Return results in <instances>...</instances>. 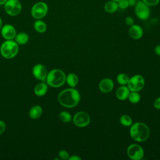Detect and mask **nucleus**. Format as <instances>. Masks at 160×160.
<instances>
[{
  "instance_id": "ddd939ff",
  "label": "nucleus",
  "mask_w": 160,
  "mask_h": 160,
  "mask_svg": "<svg viewBox=\"0 0 160 160\" xmlns=\"http://www.w3.org/2000/svg\"><path fill=\"white\" fill-rule=\"evenodd\" d=\"M128 33L129 36L133 39H141L144 34L143 29L141 26L138 24H133L130 26Z\"/></svg>"
},
{
  "instance_id": "f704fd0d",
  "label": "nucleus",
  "mask_w": 160,
  "mask_h": 160,
  "mask_svg": "<svg viewBox=\"0 0 160 160\" xmlns=\"http://www.w3.org/2000/svg\"><path fill=\"white\" fill-rule=\"evenodd\" d=\"M8 0H0V5H4Z\"/></svg>"
},
{
  "instance_id": "39448f33",
  "label": "nucleus",
  "mask_w": 160,
  "mask_h": 160,
  "mask_svg": "<svg viewBox=\"0 0 160 160\" xmlns=\"http://www.w3.org/2000/svg\"><path fill=\"white\" fill-rule=\"evenodd\" d=\"M48 11V6L44 2L40 1L35 3L31 10L32 16L36 19H41L45 17Z\"/></svg>"
},
{
  "instance_id": "7c9ffc66",
  "label": "nucleus",
  "mask_w": 160,
  "mask_h": 160,
  "mask_svg": "<svg viewBox=\"0 0 160 160\" xmlns=\"http://www.w3.org/2000/svg\"><path fill=\"white\" fill-rule=\"evenodd\" d=\"M154 107L157 109H160V96L157 98L154 101Z\"/></svg>"
},
{
  "instance_id": "6ab92c4d",
  "label": "nucleus",
  "mask_w": 160,
  "mask_h": 160,
  "mask_svg": "<svg viewBox=\"0 0 160 160\" xmlns=\"http://www.w3.org/2000/svg\"><path fill=\"white\" fill-rule=\"evenodd\" d=\"M78 77L74 73L71 72L66 76V82L71 88L76 87L78 83Z\"/></svg>"
},
{
  "instance_id": "6e6552de",
  "label": "nucleus",
  "mask_w": 160,
  "mask_h": 160,
  "mask_svg": "<svg viewBox=\"0 0 160 160\" xmlns=\"http://www.w3.org/2000/svg\"><path fill=\"white\" fill-rule=\"evenodd\" d=\"M22 9V5L19 0H8L4 4L6 12L11 16L18 15Z\"/></svg>"
},
{
  "instance_id": "cd10ccee",
  "label": "nucleus",
  "mask_w": 160,
  "mask_h": 160,
  "mask_svg": "<svg viewBox=\"0 0 160 160\" xmlns=\"http://www.w3.org/2000/svg\"><path fill=\"white\" fill-rule=\"evenodd\" d=\"M145 4L148 6H154L159 4L160 0H142Z\"/></svg>"
},
{
  "instance_id": "393cba45",
  "label": "nucleus",
  "mask_w": 160,
  "mask_h": 160,
  "mask_svg": "<svg viewBox=\"0 0 160 160\" xmlns=\"http://www.w3.org/2000/svg\"><path fill=\"white\" fill-rule=\"evenodd\" d=\"M129 78L125 73H120L116 78L117 82L121 85H126L129 81Z\"/></svg>"
},
{
  "instance_id": "c756f323",
  "label": "nucleus",
  "mask_w": 160,
  "mask_h": 160,
  "mask_svg": "<svg viewBox=\"0 0 160 160\" xmlns=\"http://www.w3.org/2000/svg\"><path fill=\"white\" fill-rule=\"evenodd\" d=\"M6 130V124L3 121L0 120V135H1Z\"/></svg>"
},
{
  "instance_id": "423d86ee",
  "label": "nucleus",
  "mask_w": 160,
  "mask_h": 160,
  "mask_svg": "<svg viewBox=\"0 0 160 160\" xmlns=\"http://www.w3.org/2000/svg\"><path fill=\"white\" fill-rule=\"evenodd\" d=\"M134 12L136 16L141 20L148 19L151 14L149 6L142 1H139L134 6Z\"/></svg>"
},
{
  "instance_id": "20e7f679",
  "label": "nucleus",
  "mask_w": 160,
  "mask_h": 160,
  "mask_svg": "<svg viewBox=\"0 0 160 160\" xmlns=\"http://www.w3.org/2000/svg\"><path fill=\"white\" fill-rule=\"evenodd\" d=\"M19 46L15 41L6 40L0 47V52L2 57L6 59H11L18 53Z\"/></svg>"
},
{
  "instance_id": "0eeeda50",
  "label": "nucleus",
  "mask_w": 160,
  "mask_h": 160,
  "mask_svg": "<svg viewBox=\"0 0 160 160\" xmlns=\"http://www.w3.org/2000/svg\"><path fill=\"white\" fill-rule=\"evenodd\" d=\"M127 84L130 91L139 92L144 86V78L140 74H136L129 78Z\"/></svg>"
},
{
  "instance_id": "7ed1b4c3",
  "label": "nucleus",
  "mask_w": 160,
  "mask_h": 160,
  "mask_svg": "<svg viewBox=\"0 0 160 160\" xmlns=\"http://www.w3.org/2000/svg\"><path fill=\"white\" fill-rule=\"evenodd\" d=\"M66 74L59 69H53L48 72L46 79L47 84L52 88H59L66 82Z\"/></svg>"
},
{
  "instance_id": "aec40b11",
  "label": "nucleus",
  "mask_w": 160,
  "mask_h": 160,
  "mask_svg": "<svg viewBox=\"0 0 160 160\" xmlns=\"http://www.w3.org/2000/svg\"><path fill=\"white\" fill-rule=\"evenodd\" d=\"M29 41V36L27 33L25 32H19L16 34L15 36V41L18 44L23 45L26 44Z\"/></svg>"
},
{
  "instance_id": "a878e982",
  "label": "nucleus",
  "mask_w": 160,
  "mask_h": 160,
  "mask_svg": "<svg viewBox=\"0 0 160 160\" xmlns=\"http://www.w3.org/2000/svg\"><path fill=\"white\" fill-rule=\"evenodd\" d=\"M117 2L118 8L121 9H126L129 6L128 0H119Z\"/></svg>"
},
{
  "instance_id": "412c9836",
  "label": "nucleus",
  "mask_w": 160,
  "mask_h": 160,
  "mask_svg": "<svg viewBox=\"0 0 160 160\" xmlns=\"http://www.w3.org/2000/svg\"><path fill=\"white\" fill-rule=\"evenodd\" d=\"M34 28L38 32L43 33L46 31L47 26L44 21L40 19H37L34 23Z\"/></svg>"
},
{
  "instance_id": "9b49d317",
  "label": "nucleus",
  "mask_w": 160,
  "mask_h": 160,
  "mask_svg": "<svg viewBox=\"0 0 160 160\" xmlns=\"http://www.w3.org/2000/svg\"><path fill=\"white\" fill-rule=\"evenodd\" d=\"M32 74L37 79L41 81H46L48 74L47 69L44 65L37 64L34 65L32 68Z\"/></svg>"
},
{
  "instance_id": "5701e85b",
  "label": "nucleus",
  "mask_w": 160,
  "mask_h": 160,
  "mask_svg": "<svg viewBox=\"0 0 160 160\" xmlns=\"http://www.w3.org/2000/svg\"><path fill=\"white\" fill-rule=\"evenodd\" d=\"M128 99L130 102L136 104L140 101L141 96L138 91H131Z\"/></svg>"
},
{
  "instance_id": "2eb2a0df",
  "label": "nucleus",
  "mask_w": 160,
  "mask_h": 160,
  "mask_svg": "<svg viewBox=\"0 0 160 160\" xmlns=\"http://www.w3.org/2000/svg\"><path fill=\"white\" fill-rule=\"evenodd\" d=\"M130 90L128 86L125 85H121L119 87L116 91V96L120 101H124L128 99L130 93Z\"/></svg>"
},
{
  "instance_id": "dca6fc26",
  "label": "nucleus",
  "mask_w": 160,
  "mask_h": 160,
  "mask_svg": "<svg viewBox=\"0 0 160 160\" xmlns=\"http://www.w3.org/2000/svg\"><path fill=\"white\" fill-rule=\"evenodd\" d=\"M48 84L44 81H42L37 84L34 89V92L35 94L38 96H44L48 91Z\"/></svg>"
},
{
  "instance_id": "4468645a",
  "label": "nucleus",
  "mask_w": 160,
  "mask_h": 160,
  "mask_svg": "<svg viewBox=\"0 0 160 160\" xmlns=\"http://www.w3.org/2000/svg\"><path fill=\"white\" fill-rule=\"evenodd\" d=\"M114 88V82L110 78H104L102 79L99 84V90L104 93L111 92Z\"/></svg>"
},
{
  "instance_id": "f3484780",
  "label": "nucleus",
  "mask_w": 160,
  "mask_h": 160,
  "mask_svg": "<svg viewBox=\"0 0 160 160\" xmlns=\"http://www.w3.org/2000/svg\"><path fill=\"white\" fill-rule=\"evenodd\" d=\"M42 114V109L39 105L32 106L29 111V116L31 119H36L41 116Z\"/></svg>"
},
{
  "instance_id": "c9c22d12",
  "label": "nucleus",
  "mask_w": 160,
  "mask_h": 160,
  "mask_svg": "<svg viewBox=\"0 0 160 160\" xmlns=\"http://www.w3.org/2000/svg\"><path fill=\"white\" fill-rule=\"evenodd\" d=\"M2 19H1V18L0 17V31H1V28H2Z\"/></svg>"
},
{
  "instance_id": "a211bd4d",
  "label": "nucleus",
  "mask_w": 160,
  "mask_h": 160,
  "mask_svg": "<svg viewBox=\"0 0 160 160\" xmlns=\"http://www.w3.org/2000/svg\"><path fill=\"white\" fill-rule=\"evenodd\" d=\"M104 8L105 11L109 14L115 12L119 9L118 2L116 1H111V0L107 1L105 3V4L104 6Z\"/></svg>"
},
{
  "instance_id": "72a5a7b5",
  "label": "nucleus",
  "mask_w": 160,
  "mask_h": 160,
  "mask_svg": "<svg viewBox=\"0 0 160 160\" xmlns=\"http://www.w3.org/2000/svg\"><path fill=\"white\" fill-rule=\"evenodd\" d=\"M128 3H129V6H135L137 1L136 0H128Z\"/></svg>"
},
{
  "instance_id": "e433bc0d",
  "label": "nucleus",
  "mask_w": 160,
  "mask_h": 160,
  "mask_svg": "<svg viewBox=\"0 0 160 160\" xmlns=\"http://www.w3.org/2000/svg\"><path fill=\"white\" fill-rule=\"evenodd\" d=\"M111 1H116V2H118L119 0H111Z\"/></svg>"
},
{
  "instance_id": "f03ea898",
  "label": "nucleus",
  "mask_w": 160,
  "mask_h": 160,
  "mask_svg": "<svg viewBox=\"0 0 160 160\" xmlns=\"http://www.w3.org/2000/svg\"><path fill=\"white\" fill-rule=\"evenodd\" d=\"M130 127V136L135 141L141 142L148 139L150 134V131L149 127L145 123L137 122L132 123Z\"/></svg>"
},
{
  "instance_id": "f8f14e48",
  "label": "nucleus",
  "mask_w": 160,
  "mask_h": 160,
  "mask_svg": "<svg viewBox=\"0 0 160 160\" xmlns=\"http://www.w3.org/2000/svg\"><path fill=\"white\" fill-rule=\"evenodd\" d=\"M1 35L6 40H12L15 38L16 35V31L15 28L9 24L2 26L1 29Z\"/></svg>"
},
{
  "instance_id": "bb28decb",
  "label": "nucleus",
  "mask_w": 160,
  "mask_h": 160,
  "mask_svg": "<svg viewBox=\"0 0 160 160\" xmlns=\"http://www.w3.org/2000/svg\"><path fill=\"white\" fill-rule=\"evenodd\" d=\"M58 156L59 157L62 159H64V160H66V159H68L69 158V152L66 151V150H64V149H62V150H60L58 152Z\"/></svg>"
},
{
  "instance_id": "473e14b6",
  "label": "nucleus",
  "mask_w": 160,
  "mask_h": 160,
  "mask_svg": "<svg viewBox=\"0 0 160 160\" xmlns=\"http://www.w3.org/2000/svg\"><path fill=\"white\" fill-rule=\"evenodd\" d=\"M154 52L155 53L160 56V44L157 45L154 48Z\"/></svg>"
},
{
  "instance_id": "1a4fd4ad",
  "label": "nucleus",
  "mask_w": 160,
  "mask_h": 160,
  "mask_svg": "<svg viewBox=\"0 0 160 160\" xmlns=\"http://www.w3.org/2000/svg\"><path fill=\"white\" fill-rule=\"evenodd\" d=\"M144 154L143 148L138 144H131L127 148V155L132 160H140Z\"/></svg>"
},
{
  "instance_id": "b1692460",
  "label": "nucleus",
  "mask_w": 160,
  "mask_h": 160,
  "mask_svg": "<svg viewBox=\"0 0 160 160\" xmlns=\"http://www.w3.org/2000/svg\"><path fill=\"white\" fill-rule=\"evenodd\" d=\"M59 119L63 122H69L72 120V116L71 114L68 111H62L59 114Z\"/></svg>"
},
{
  "instance_id": "f257e3e1",
  "label": "nucleus",
  "mask_w": 160,
  "mask_h": 160,
  "mask_svg": "<svg viewBox=\"0 0 160 160\" xmlns=\"http://www.w3.org/2000/svg\"><path fill=\"white\" fill-rule=\"evenodd\" d=\"M80 99V93L74 88H70L62 90L58 96L59 103L62 106L67 108L76 107L79 104Z\"/></svg>"
},
{
  "instance_id": "c85d7f7f",
  "label": "nucleus",
  "mask_w": 160,
  "mask_h": 160,
  "mask_svg": "<svg viewBox=\"0 0 160 160\" xmlns=\"http://www.w3.org/2000/svg\"><path fill=\"white\" fill-rule=\"evenodd\" d=\"M125 23L126 25L131 26L134 24V20L132 17L131 16H127L125 18Z\"/></svg>"
},
{
  "instance_id": "4be33fe9",
  "label": "nucleus",
  "mask_w": 160,
  "mask_h": 160,
  "mask_svg": "<svg viewBox=\"0 0 160 160\" xmlns=\"http://www.w3.org/2000/svg\"><path fill=\"white\" fill-rule=\"evenodd\" d=\"M119 121L121 125L126 127H130L132 124V119L128 114H123L120 117Z\"/></svg>"
},
{
  "instance_id": "9d476101",
  "label": "nucleus",
  "mask_w": 160,
  "mask_h": 160,
  "mask_svg": "<svg viewBox=\"0 0 160 160\" xmlns=\"http://www.w3.org/2000/svg\"><path fill=\"white\" fill-rule=\"evenodd\" d=\"M72 121L75 126L79 128H84L89 125L91 121V118L87 112L79 111L74 114Z\"/></svg>"
},
{
  "instance_id": "2f4dec72",
  "label": "nucleus",
  "mask_w": 160,
  "mask_h": 160,
  "mask_svg": "<svg viewBox=\"0 0 160 160\" xmlns=\"http://www.w3.org/2000/svg\"><path fill=\"white\" fill-rule=\"evenodd\" d=\"M68 159L69 160H81V158L78 155H72L71 156H69Z\"/></svg>"
}]
</instances>
